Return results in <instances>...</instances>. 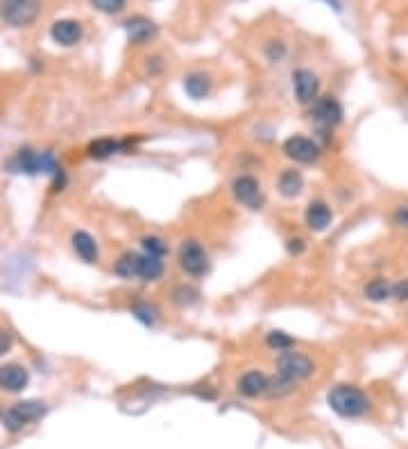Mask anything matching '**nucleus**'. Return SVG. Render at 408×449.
<instances>
[{
	"label": "nucleus",
	"instance_id": "20",
	"mask_svg": "<svg viewBox=\"0 0 408 449\" xmlns=\"http://www.w3.org/2000/svg\"><path fill=\"white\" fill-rule=\"evenodd\" d=\"M138 272V255L136 252H123L114 264V275L121 279H136Z\"/></svg>",
	"mask_w": 408,
	"mask_h": 449
},
{
	"label": "nucleus",
	"instance_id": "27",
	"mask_svg": "<svg viewBox=\"0 0 408 449\" xmlns=\"http://www.w3.org/2000/svg\"><path fill=\"white\" fill-rule=\"evenodd\" d=\"M265 57H268V62H272V64H279L284 57H286V52H288V48H286V43L284 41H279V39H275V41H268L265 43Z\"/></svg>",
	"mask_w": 408,
	"mask_h": 449
},
{
	"label": "nucleus",
	"instance_id": "9",
	"mask_svg": "<svg viewBox=\"0 0 408 449\" xmlns=\"http://www.w3.org/2000/svg\"><path fill=\"white\" fill-rule=\"evenodd\" d=\"M293 91L299 105H313L320 95V80L313 71L297 69L293 73Z\"/></svg>",
	"mask_w": 408,
	"mask_h": 449
},
{
	"label": "nucleus",
	"instance_id": "8",
	"mask_svg": "<svg viewBox=\"0 0 408 449\" xmlns=\"http://www.w3.org/2000/svg\"><path fill=\"white\" fill-rule=\"evenodd\" d=\"M232 193L236 202H241L243 206H248V209H261L263 206V191H261V184L252 175H239L234 182H232Z\"/></svg>",
	"mask_w": 408,
	"mask_h": 449
},
{
	"label": "nucleus",
	"instance_id": "4",
	"mask_svg": "<svg viewBox=\"0 0 408 449\" xmlns=\"http://www.w3.org/2000/svg\"><path fill=\"white\" fill-rule=\"evenodd\" d=\"M46 413H48V407H46L44 402H39V400H25V402L14 404L12 409H7L3 413V424H5L7 431L16 433V431H23L28 424L41 420Z\"/></svg>",
	"mask_w": 408,
	"mask_h": 449
},
{
	"label": "nucleus",
	"instance_id": "33",
	"mask_svg": "<svg viewBox=\"0 0 408 449\" xmlns=\"http://www.w3.org/2000/svg\"><path fill=\"white\" fill-rule=\"evenodd\" d=\"M325 3H327L329 7H334L336 12H340V0H325Z\"/></svg>",
	"mask_w": 408,
	"mask_h": 449
},
{
	"label": "nucleus",
	"instance_id": "15",
	"mask_svg": "<svg viewBox=\"0 0 408 449\" xmlns=\"http://www.w3.org/2000/svg\"><path fill=\"white\" fill-rule=\"evenodd\" d=\"M265 388H268V377L263 375V372L259 370H250L245 372V375H241L239 383H236V390L241 392L243 397H263L265 395Z\"/></svg>",
	"mask_w": 408,
	"mask_h": 449
},
{
	"label": "nucleus",
	"instance_id": "22",
	"mask_svg": "<svg viewBox=\"0 0 408 449\" xmlns=\"http://www.w3.org/2000/svg\"><path fill=\"white\" fill-rule=\"evenodd\" d=\"M365 298H368L370 302H385L388 298H392V286L385 279H372L368 286L363 288Z\"/></svg>",
	"mask_w": 408,
	"mask_h": 449
},
{
	"label": "nucleus",
	"instance_id": "3",
	"mask_svg": "<svg viewBox=\"0 0 408 449\" xmlns=\"http://www.w3.org/2000/svg\"><path fill=\"white\" fill-rule=\"evenodd\" d=\"M177 261H179V268L184 270L188 277H193V279L204 277L209 272V268H211V261H209L207 250H204V245L200 243V240H196V238H186L184 243L179 245Z\"/></svg>",
	"mask_w": 408,
	"mask_h": 449
},
{
	"label": "nucleus",
	"instance_id": "16",
	"mask_svg": "<svg viewBox=\"0 0 408 449\" xmlns=\"http://www.w3.org/2000/svg\"><path fill=\"white\" fill-rule=\"evenodd\" d=\"M277 191L286 200L297 198V195L304 191V177H302V173L295 170V168H286L282 175H279V180H277Z\"/></svg>",
	"mask_w": 408,
	"mask_h": 449
},
{
	"label": "nucleus",
	"instance_id": "31",
	"mask_svg": "<svg viewBox=\"0 0 408 449\" xmlns=\"http://www.w3.org/2000/svg\"><path fill=\"white\" fill-rule=\"evenodd\" d=\"M12 347H14V336L9 334L7 330H0V356L7 354Z\"/></svg>",
	"mask_w": 408,
	"mask_h": 449
},
{
	"label": "nucleus",
	"instance_id": "29",
	"mask_svg": "<svg viewBox=\"0 0 408 449\" xmlns=\"http://www.w3.org/2000/svg\"><path fill=\"white\" fill-rule=\"evenodd\" d=\"M392 221H395V225H397V227L408 229V204L397 206L395 214H392Z\"/></svg>",
	"mask_w": 408,
	"mask_h": 449
},
{
	"label": "nucleus",
	"instance_id": "5",
	"mask_svg": "<svg viewBox=\"0 0 408 449\" xmlns=\"http://www.w3.org/2000/svg\"><path fill=\"white\" fill-rule=\"evenodd\" d=\"M277 375H282L291 381H304L316 372V363L306 354L295 352V349H286V352H279L275 358Z\"/></svg>",
	"mask_w": 408,
	"mask_h": 449
},
{
	"label": "nucleus",
	"instance_id": "19",
	"mask_svg": "<svg viewBox=\"0 0 408 449\" xmlns=\"http://www.w3.org/2000/svg\"><path fill=\"white\" fill-rule=\"evenodd\" d=\"M161 275H164V261L159 257H150V255H138V272L136 277L141 281H157Z\"/></svg>",
	"mask_w": 408,
	"mask_h": 449
},
{
	"label": "nucleus",
	"instance_id": "6",
	"mask_svg": "<svg viewBox=\"0 0 408 449\" xmlns=\"http://www.w3.org/2000/svg\"><path fill=\"white\" fill-rule=\"evenodd\" d=\"M311 120L318 129L329 132L342 120V107L334 95H318V100L311 105Z\"/></svg>",
	"mask_w": 408,
	"mask_h": 449
},
{
	"label": "nucleus",
	"instance_id": "30",
	"mask_svg": "<svg viewBox=\"0 0 408 449\" xmlns=\"http://www.w3.org/2000/svg\"><path fill=\"white\" fill-rule=\"evenodd\" d=\"M392 298H397L400 302H408V279L397 281L392 286Z\"/></svg>",
	"mask_w": 408,
	"mask_h": 449
},
{
	"label": "nucleus",
	"instance_id": "23",
	"mask_svg": "<svg viewBox=\"0 0 408 449\" xmlns=\"http://www.w3.org/2000/svg\"><path fill=\"white\" fill-rule=\"evenodd\" d=\"M130 311H132V315L136 317V320L143 322L145 327H155L157 317H159V309L155 304H150V302H136Z\"/></svg>",
	"mask_w": 408,
	"mask_h": 449
},
{
	"label": "nucleus",
	"instance_id": "13",
	"mask_svg": "<svg viewBox=\"0 0 408 449\" xmlns=\"http://www.w3.org/2000/svg\"><path fill=\"white\" fill-rule=\"evenodd\" d=\"M304 221H306V227L311 229V232H325V229L331 225V221H334V214H331L327 202L313 200L306 206Z\"/></svg>",
	"mask_w": 408,
	"mask_h": 449
},
{
	"label": "nucleus",
	"instance_id": "28",
	"mask_svg": "<svg viewBox=\"0 0 408 449\" xmlns=\"http://www.w3.org/2000/svg\"><path fill=\"white\" fill-rule=\"evenodd\" d=\"M196 298H198V293L193 291V288L181 286V288H177V291H175V302H177L179 306H184V304L196 302Z\"/></svg>",
	"mask_w": 408,
	"mask_h": 449
},
{
	"label": "nucleus",
	"instance_id": "21",
	"mask_svg": "<svg viewBox=\"0 0 408 449\" xmlns=\"http://www.w3.org/2000/svg\"><path fill=\"white\" fill-rule=\"evenodd\" d=\"M295 388V381L286 379L282 375H275L272 379H268V388H265V395L263 397H270V400H282L286 395H291Z\"/></svg>",
	"mask_w": 408,
	"mask_h": 449
},
{
	"label": "nucleus",
	"instance_id": "1",
	"mask_svg": "<svg viewBox=\"0 0 408 449\" xmlns=\"http://www.w3.org/2000/svg\"><path fill=\"white\" fill-rule=\"evenodd\" d=\"M327 404L340 418H361L370 411L368 395L356 386H336L329 390Z\"/></svg>",
	"mask_w": 408,
	"mask_h": 449
},
{
	"label": "nucleus",
	"instance_id": "14",
	"mask_svg": "<svg viewBox=\"0 0 408 449\" xmlns=\"http://www.w3.org/2000/svg\"><path fill=\"white\" fill-rule=\"evenodd\" d=\"M71 245L75 250L84 264H98L100 259V250H98V240H95L89 232H75L71 236Z\"/></svg>",
	"mask_w": 408,
	"mask_h": 449
},
{
	"label": "nucleus",
	"instance_id": "10",
	"mask_svg": "<svg viewBox=\"0 0 408 449\" xmlns=\"http://www.w3.org/2000/svg\"><path fill=\"white\" fill-rule=\"evenodd\" d=\"M50 37L55 43L64 48H71V46H78L84 37V28L80 21H73V18H59L52 23L50 28Z\"/></svg>",
	"mask_w": 408,
	"mask_h": 449
},
{
	"label": "nucleus",
	"instance_id": "17",
	"mask_svg": "<svg viewBox=\"0 0 408 449\" xmlns=\"http://www.w3.org/2000/svg\"><path fill=\"white\" fill-rule=\"evenodd\" d=\"M125 148H127L125 141H118V139H112V136H102V139L91 141L89 148H87V155L91 159L102 161V159H109V157L118 155V152H123Z\"/></svg>",
	"mask_w": 408,
	"mask_h": 449
},
{
	"label": "nucleus",
	"instance_id": "7",
	"mask_svg": "<svg viewBox=\"0 0 408 449\" xmlns=\"http://www.w3.org/2000/svg\"><path fill=\"white\" fill-rule=\"evenodd\" d=\"M282 150H284V155L295 163H316L322 157V150L316 141L308 136H302V134L288 136L284 141Z\"/></svg>",
	"mask_w": 408,
	"mask_h": 449
},
{
	"label": "nucleus",
	"instance_id": "32",
	"mask_svg": "<svg viewBox=\"0 0 408 449\" xmlns=\"http://www.w3.org/2000/svg\"><path fill=\"white\" fill-rule=\"evenodd\" d=\"M286 250L288 252H291V255H302V252L306 250V243H304V240L302 238H288L286 240Z\"/></svg>",
	"mask_w": 408,
	"mask_h": 449
},
{
	"label": "nucleus",
	"instance_id": "11",
	"mask_svg": "<svg viewBox=\"0 0 408 449\" xmlns=\"http://www.w3.org/2000/svg\"><path fill=\"white\" fill-rule=\"evenodd\" d=\"M123 28L127 32V39H130V43H134V46H143V43H150L152 39H157V35H159V28L145 16L127 18L123 23Z\"/></svg>",
	"mask_w": 408,
	"mask_h": 449
},
{
	"label": "nucleus",
	"instance_id": "25",
	"mask_svg": "<svg viewBox=\"0 0 408 449\" xmlns=\"http://www.w3.org/2000/svg\"><path fill=\"white\" fill-rule=\"evenodd\" d=\"M265 345L275 349V352H286V349H293L295 347V338L293 336H288L286 332H270L265 336Z\"/></svg>",
	"mask_w": 408,
	"mask_h": 449
},
{
	"label": "nucleus",
	"instance_id": "18",
	"mask_svg": "<svg viewBox=\"0 0 408 449\" xmlns=\"http://www.w3.org/2000/svg\"><path fill=\"white\" fill-rule=\"evenodd\" d=\"M213 89V82L207 73L196 71V73H188L184 78V91L188 93V98L193 100H204Z\"/></svg>",
	"mask_w": 408,
	"mask_h": 449
},
{
	"label": "nucleus",
	"instance_id": "24",
	"mask_svg": "<svg viewBox=\"0 0 408 449\" xmlns=\"http://www.w3.org/2000/svg\"><path fill=\"white\" fill-rule=\"evenodd\" d=\"M141 247H143V255H150V257L164 259L168 255V243L161 236H155V234L143 236L141 238Z\"/></svg>",
	"mask_w": 408,
	"mask_h": 449
},
{
	"label": "nucleus",
	"instance_id": "26",
	"mask_svg": "<svg viewBox=\"0 0 408 449\" xmlns=\"http://www.w3.org/2000/svg\"><path fill=\"white\" fill-rule=\"evenodd\" d=\"M89 3L93 9H98V12L109 14V16L123 14L127 7V0H89Z\"/></svg>",
	"mask_w": 408,
	"mask_h": 449
},
{
	"label": "nucleus",
	"instance_id": "12",
	"mask_svg": "<svg viewBox=\"0 0 408 449\" xmlns=\"http://www.w3.org/2000/svg\"><path fill=\"white\" fill-rule=\"evenodd\" d=\"M30 383V372L18 363H7L0 368V388L7 392H20Z\"/></svg>",
	"mask_w": 408,
	"mask_h": 449
},
{
	"label": "nucleus",
	"instance_id": "2",
	"mask_svg": "<svg viewBox=\"0 0 408 449\" xmlns=\"http://www.w3.org/2000/svg\"><path fill=\"white\" fill-rule=\"evenodd\" d=\"M41 16V0H0V18L9 28H30Z\"/></svg>",
	"mask_w": 408,
	"mask_h": 449
}]
</instances>
